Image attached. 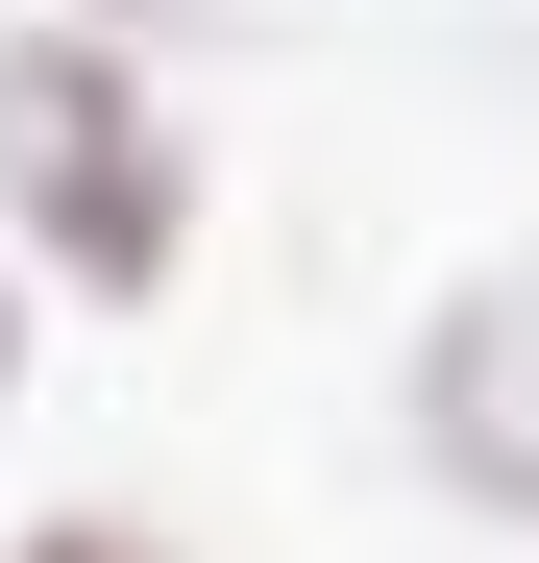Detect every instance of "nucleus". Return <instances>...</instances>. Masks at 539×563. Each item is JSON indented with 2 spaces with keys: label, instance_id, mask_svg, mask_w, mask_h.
<instances>
[{
  "label": "nucleus",
  "instance_id": "nucleus-1",
  "mask_svg": "<svg viewBox=\"0 0 539 563\" xmlns=\"http://www.w3.org/2000/svg\"><path fill=\"white\" fill-rule=\"evenodd\" d=\"M0 269L99 319H147L197 269V99L147 74V25H74V0L0 25Z\"/></svg>",
  "mask_w": 539,
  "mask_h": 563
},
{
  "label": "nucleus",
  "instance_id": "nucleus-2",
  "mask_svg": "<svg viewBox=\"0 0 539 563\" xmlns=\"http://www.w3.org/2000/svg\"><path fill=\"white\" fill-rule=\"evenodd\" d=\"M393 417H417V465H441V515H539V245H491V269L417 295Z\"/></svg>",
  "mask_w": 539,
  "mask_h": 563
},
{
  "label": "nucleus",
  "instance_id": "nucleus-3",
  "mask_svg": "<svg viewBox=\"0 0 539 563\" xmlns=\"http://www.w3.org/2000/svg\"><path fill=\"white\" fill-rule=\"evenodd\" d=\"M0 563H172V539H147V515H25Z\"/></svg>",
  "mask_w": 539,
  "mask_h": 563
},
{
  "label": "nucleus",
  "instance_id": "nucleus-4",
  "mask_svg": "<svg viewBox=\"0 0 539 563\" xmlns=\"http://www.w3.org/2000/svg\"><path fill=\"white\" fill-rule=\"evenodd\" d=\"M74 25H245V0H74Z\"/></svg>",
  "mask_w": 539,
  "mask_h": 563
},
{
  "label": "nucleus",
  "instance_id": "nucleus-5",
  "mask_svg": "<svg viewBox=\"0 0 539 563\" xmlns=\"http://www.w3.org/2000/svg\"><path fill=\"white\" fill-rule=\"evenodd\" d=\"M25 319H50V295H25V269H0V393H25Z\"/></svg>",
  "mask_w": 539,
  "mask_h": 563
}]
</instances>
